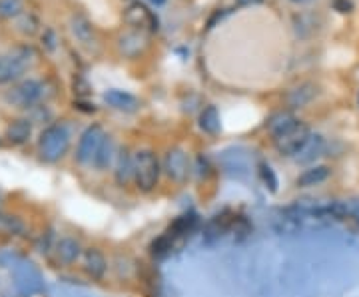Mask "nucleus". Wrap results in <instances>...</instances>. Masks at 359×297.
<instances>
[{
    "mask_svg": "<svg viewBox=\"0 0 359 297\" xmlns=\"http://www.w3.org/2000/svg\"><path fill=\"white\" fill-rule=\"evenodd\" d=\"M70 146V132L64 124H52L43 132L38 148H40V156L46 162H56L60 160L66 150Z\"/></svg>",
    "mask_w": 359,
    "mask_h": 297,
    "instance_id": "1",
    "label": "nucleus"
},
{
    "mask_svg": "<svg viewBox=\"0 0 359 297\" xmlns=\"http://www.w3.org/2000/svg\"><path fill=\"white\" fill-rule=\"evenodd\" d=\"M160 178V164L152 150H140L134 156V180L142 191H152Z\"/></svg>",
    "mask_w": 359,
    "mask_h": 297,
    "instance_id": "2",
    "label": "nucleus"
},
{
    "mask_svg": "<svg viewBox=\"0 0 359 297\" xmlns=\"http://www.w3.org/2000/svg\"><path fill=\"white\" fill-rule=\"evenodd\" d=\"M32 60H34V52L30 48H19L6 56H0V84L19 78L32 64Z\"/></svg>",
    "mask_w": 359,
    "mask_h": 297,
    "instance_id": "3",
    "label": "nucleus"
},
{
    "mask_svg": "<svg viewBox=\"0 0 359 297\" xmlns=\"http://www.w3.org/2000/svg\"><path fill=\"white\" fill-rule=\"evenodd\" d=\"M310 136H312L310 126L303 124V122H297L292 130H288L286 134L274 138L275 150L283 156H296L297 152L303 148V144L310 140Z\"/></svg>",
    "mask_w": 359,
    "mask_h": 297,
    "instance_id": "4",
    "label": "nucleus"
},
{
    "mask_svg": "<svg viewBox=\"0 0 359 297\" xmlns=\"http://www.w3.org/2000/svg\"><path fill=\"white\" fill-rule=\"evenodd\" d=\"M104 130L100 126H90L82 134L80 142H78V150H76V160L80 164H88L96 158L98 150L102 146L104 142Z\"/></svg>",
    "mask_w": 359,
    "mask_h": 297,
    "instance_id": "5",
    "label": "nucleus"
},
{
    "mask_svg": "<svg viewBox=\"0 0 359 297\" xmlns=\"http://www.w3.org/2000/svg\"><path fill=\"white\" fill-rule=\"evenodd\" d=\"M44 94V86L38 80H24L22 84H19L12 92H10V100L22 108L34 106Z\"/></svg>",
    "mask_w": 359,
    "mask_h": 297,
    "instance_id": "6",
    "label": "nucleus"
},
{
    "mask_svg": "<svg viewBox=\"0 0 359 297\" xmlns=\"http://www.w3.org/2000/svg\"><path fill=\"white\" fill-rule=\"evenodd\" d=\"M124 21L134 28H146L148 26L150 30H158V19L140 2H132L128 6L126 12H124Z\"/></svg>",
    "mask_w": 359,
    "mask_h": 297,
    "instance_id": "7",
    "label": "nucleus"
},
{
    "mask_svg": "<svg viewBox=\"0 0 359 297\" xmlns=\"http://www.w3.org/2000/svg\"><path fill=\"white\" fill-rule=\"evenodd\" d=\"M166 171L172 180L176 182H182L188 178V171H190V164H188V156L186 152L174 148L170 150L168 156H166Z\"/></svg>",
    "mask_w": 359,
    "mask_h": 297,
    "instance_id": "8",
    "label": "nucleus"
},
{
    "mask_svg": "<svg viewBox=\"0 0 359 297\" xmlns=\"http://www.w3.org/2000/svg\"><path fill=\"white\" fill-rule=\"evenodd\" d=\"M317 96V86L314 82H301L296 88H292L286 94V104L290 108H305L308 104H312Z\"/></svg>",
    "mask_w": 359,
    "mask_h": 297,
    "instance_id": "9",
    "label": "nucleus"
},
{
    "mask_svg": "<svg viewBox=\"0 0 359 297\" xmlns=\"http://www.w3.org/2000/svg\"><path fill=\"white\" fill-rule=\"evenodd\" d=\"M325 150H327L325 138L319 134H312L310 140L303 144V148L299 150L294 158H296L297 164H310V162H316L317 158H321L325 154Z\"/></svg>",
    "mask_w": 359,
    "mask_h": 297,
    "instance_id": "10",
    "label": "nucleus"
},
{
    "mask_svg": "<svg viewBox=\"0 0 359 297\" xmlns=\"http://www.w3.org/2000/svg\"><path fill=\"white\" fill-rule=\"evenodd\" d=\"M118 46H120V52L128 56V58H134L138 56L140 52H144V48L148 46V38L144 32L140 30H134V32H126L120 36L118 40Z\"/></svg>",
    "mask_w": 359,
    "mask_h": 297,
    "instance_id": "11",
    "label": "nucleus"
},
{
    "mask_svg": "<svg viewBox=\"0 0 359 297\" xmlns=\"http://www.w3.org/2000/svg\"><path fill=\"white\" fill-rule=\"evenodd\" d=\"M104 102L108 106L122 110V112H136L140 106V100L136 96H132L130 92H122V90H108L104 94Z\"/></svg>",
    "mask_w": 359,
    "mask_h": 297,
    "instance_id": "12",
    "label": "nucleus"
},
{
    "mask_svg": "<svg viewBox=\"0 0 359 297\" xmlns=\"http://www.w3.org/2000/svg\"><path fill=\"white\" fill-rule=\"evenodd\" d=\"M70 32H72V36H74L78 43L84 44V46H90V44L96 43L94 28H92L90 21H88L86 16H82V14H76V16L70 19Z\"/></svg>",
    "mask_w": 359,
    "mask_h": 297,
    "instance_id": "13",
    "label": "nucleus"
},
{
    "mask_svg": "<svg viewBox=\"0 0 359 297\" xmlns=\"http://www.w3.org/2000/svg\"><path fill=\"white\" fill-rule=\"evenodd\" d=\"M297 120L296 116L292 114V112H288V110H281V112H275V114H272L270 116V120H268V124H266V128H268V132L274 136V138H277V136H281V134H286L288 130H292V128L296 126Z\"/></svg>",
    "mask_w": 359,
    "mask_h": 297,
    "instance_id": "14",
    "label": "nucleus"
},
{
    "mask_svg": "<svg viewBox=\"0 0 359 297\" xmlns=\"http://www.w3.org/2000/svg\"><path fill=\"white\" fill-rule=\"evenodd\" d=\"M332 176V170L327 166H314L308 168L297 176V186L299 188H312V186H319L323 184L327 178Z\"/></svg>",
    "mask_w": 359,
    "mask_h": 297,
    "instance_id": "15",
    "label": "nucleus"
},
{
    "mask_svg": "<svg viewBox=\"0 0 359 297\" xmlns=\"http://www.w3.org/2000/svg\"><path fill=\"white\" fill-rule=\"evenodd\" d=\"M80 254H82L80 243H78L76 239H72V237H62V239L56 243V257H58L60 263L70 265V263H74V261L80 257Z\"/></svg>",
    "mask_w": 359,
    "mask_h": 297,
    "instance_id": "16",
    "label": "nucleus"
},
{
    "mask_svg": "<svg viewBox=\"0 0 359 297\" xmlns=\"http://www.w3.org/2000/svg\"><path fill=\"white\" fill-rule=\"evenodd\" d=\"M106 257L98 250H88L84 254V270L92 279H102L106 274Z\"/></svg>",
    "mask_w": 359,
    "mask_h": 297,
    "instance_id": "17",
    "label": "nucleus"
},
{
    "mask_svg": "<svg viewBox=\"0 0 359 297\" xmlns=\"http://www.w3.org/2000/svg\"><path fill=\"white\" fill-rule=\"evenodd\" d=\"M30 132H32V126H30L28 120H16L6 130V138L12 144H24L30 138Z\"/></svg>",
    "mask_w": 359,
    "mask_h": 297,
    "instance_id": "18",
    "label": "nucleus"
},
{
    "mask_svg": "<svg viewBox=\"0 0 359 297\" xmlns=\"http://www.w3.org/2000/svg\"><path fill=\"white\" fill-rule=\"evenodd\" d=\"M132 178H134V158H130L126 152H122L118 158V166H116V182L124 186Z\"/></svg>",
    "mask_w": 359,
    "mask_h": 297,
    "instance_id": "19",
    "label": "nucleus"
},
{
    "mask_svg": "<svg viewBox=\"0 0 359 297\" xmlns=\"http://www.w3.org/2000/svg\"><path fill=\"white\" fill-rule=\"evenodd\" d=\"M200 128L206 134H216L220 130V114L216 106H206L200 114Z\"/></svg>",
    "mask_w": 359,
    "mask_h": 297,
    "instance_id": "20",
    "label": "nucleus"
},
{
    "mask_svg": "<svg viewBox=\"0 0 359 297\" xmlns=\"http://www.w3.org/2000/svg\"><path fill=\"white\" fill-rule=\"evenodd\" d=\"M294 28L297 36H310L317 30V19L314 14H297L294 19Z\"/></svg>",
    "mask_w": 359,
    "mask_h": 297,
    "instance_id": "21",
    "label": "nucleus"
},
{
    "mask_svg": "<svg viewBox=\"0 0 359 297\" xmlns=\"http://www.w3.org/2000/svg\"><path fill=\"white\" fill-rule=\"evenodd\" d=\"M112 158H114V142H112L110 138H104V142H102V146H100V150H98V154H96L94 162H96V166H98V168H102V170H104L106 166H110Z\"/></svg>",
    "mask_w": 359,
    "mask_h": 297,
    "instance_id": "22",
    "label": "nucleus"
},
{
    "mask_svg": "<svg viewBox=\"0 0 359 297\" xmlns=\"http://www.w3.org/2000/svg\"><path fill=\"white\" fill-rule=\"evenodd\" d=\"M38 26H40V22H38V19H36L34 14H21L19 21H16L19 32L26 34V36L36 34V32H38Z\"/></svg>",
    "mask_w": 359,
    "mask_h": 297,
    "instance_id": "23",
    "label": "nucleus"
},
{
    "mask_svg": "<svg viewBox=\"0 0 359 297\" xmlns=\"http://www.w3.org/2000/svg\"><path fill=\"white\" fill-rule=\"evenodd\" d=\"M21 0H0V19H14V16H21Z\"/></svg>",
    "mask_w": 359,
    "mask_h": 297,
    "instance_id": "24",
    "label": "nucleus"
},
{
    "mask_svg": "<svg viewBox=\"0 0 359 297\" xmlns=\"http://www.w3.org/2000/svg\"><path fill=\"white\" fill-rule=\"evenodd\" d=\"M332 6H334L338 12H341V14H349V12L354 10L351 0H334V2H332Z\"/></svg>",
    "mask_w": 359,
    "mask_h": 297,
    "instance_id": "25",
    "label": "nucleus"
},
{
    "mask_svg": "<svg viewBox=\"0 0 359 297\" xmlns=\"http://www.w3.org/2000/svg\"><path fill=\"white\" fill-rule=\"evenodd\" d=\"M262 176H264V180H266V182H270V188H272V190L277 188V180H275L274 171H272L270 166H266V164L262 166Z\"/></svg>",
    "mask_w": 359,
    "mask_h": 297,
    "instance_id": "26",
    "label": "nucleus"
},
{
    "mask_svg": "<svg viewBox=\"0 0 359 297\" xmlns=\"http://www.w3.org/2000/svg\"><path fill=\"white\" fill-rule=\"evenodd\" d=\"M43 44L48 48V50H54V32L52 30H46V34L43 36Z\"/></svg>",
    "mask_w": 359,
    "mask_h": 297,
    "instance_id": "27",
    "label": "nucleus"
},
{
    "mask_svg": "<svg viewBox=\"0 0 359 297\" xmlns=\"http://www.w3.org/2000/svg\"><path fill=\"white\" fill-rule=\"evenodd\" d=\"M264 0H235L238 6H255V4H262Z\"/></svg>",
    "mask_w": 359,
    "mask_h": 297,
    "instance_id": "28",
    "label": "nucleus"
},
{
    "mask_svg": "<svg viewBox=\"0 0 359 297\" xmlns=\"http://www.w3.org/2000/svg\"><path fill=\"white\" fill-rule=\"evenodd\" d=\"M150 2H152L154 6H164V4H166V0H150Z\"/></svg>",
    "mask_w": 359,
    "mask_h": 297,
    "instance_id": "29",
    "label": "nucleus"
},
{
    "mask_svg": "<svg viewBox=\"0 0 359 297\" xmlns=\"http://www.w3.org/2000/svg\"><path fill=\"white\" fill-rule=\"evenodd\" d=\"M292 2H296V4H305V2H310V0H292Z\"/></svg>",
    "mask_w": 359,
    "mask_h": 297,
    "instance_id": "30",
    "label": "nucleus"
},
{
    "mask_svg": "<svg viewBox=\"0 0 359 297\" xmlns=\"http://www.w3.org/2000/svg\"><path fill=\"white\" fill-rule=\"evenodd\" d=\"M358 106H359V94H358Z\"/></svg>",
    "mask_w": 359,
    "mask_h": 297,
    "instance_id": "31",
    "label": "nucleus"
}]
</instances>
